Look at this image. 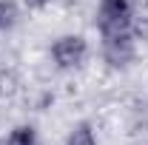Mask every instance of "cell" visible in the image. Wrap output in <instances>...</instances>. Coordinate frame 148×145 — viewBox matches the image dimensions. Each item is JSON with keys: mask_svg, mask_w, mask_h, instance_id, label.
<instances>
[{"mask_svg": "<svg viewBox=\"0 0 148 145\" xmlns=\"http://www.w3.org/2000/svg\"><path fill=\"white\" fill-rule=\"evenodd\" d=\"M6 145H40V137H37V128L23 122V125H14L6 137Z\"/></svg>", "mask_w": 148, "mask_h": 145, "instance_id": "5b68a950", "label": "cell"}, {"mask_svg": "<svg viewBox=\"0 0 148 145\" xmlns=\"http://www.w3.org/2000/svg\"><path fill=\"white\" fill-rule=\"evenodd\" d=\"M49 57L60 71H71L80 68L88 57V40L83 34H60L49 49Z\"/></svg>", "mask_w": 148, "mask_h": 145, "instance_id": "7a4b0ae2", "label": "cell"}, {"mask_svg": "<svg viewBox=\"0 0 148 145\" xmlns=\"http://www.w3.org/2000/svg\"><path fill=\"white\" fill-rule=\"evenodd\" d=\"M94 17L100 37L134 34V0H100Z\"/></svg>", "mask_w": 148, "mask_h": 145, "instance_id": "6da1fadb", "label": "cell"}, {"mask_svg": "<svg viewBox=\"0 0 148 145\" xmlns=\"http://www.w3.org/2000/svg\"><path fill=\"white\" fill-rule=\"evenodd\" d=\"M100 49H103V60L111 68H125L134 60L137 43H134V34H114V37H100Z\"/></svg>", "mask_w": 148, "mask_h": 145, "instance_id": "3957f363", "label": "cell"}, {"mask_svg": "<svg viewBox=\"0 0 148 145\" xmlns=\"http://www.w3.org/2000/svg\"><path fill=\"white\" fill-rule=\"evenodd\" d=\"M20 20V6L14 0H0V34L12 31Z\"/></svg>", "mask_w": 148, "mask_h": 145, "instance_id": "8992f818", "label": "cell"}, {"mask_svg": "<svg viewBox=\"0 0 148 145\" xmlns=\"http://www.w3.org/2000/svg\"><path fill=\"white\" fill-rule=\"evenodd\" d=\"M51 0H23V6L26 9H32V12H40V9H46Z\"/></svg>", "mask_w": 148, "mask_h": 145, "instance_id": "52a82bcc", "label": "cell"}, {"mask_svg": "<svg viewBox=\"0 0 148 145\" xmlns=\"http://www.w3.org/2000/svg\"><path fill=\"white\" fill-rule=\"evenodd\" d=\"M66 145H97V131L91 122H77L66 134Z\"/></svg>", "mask_w": 148, "mask_h": 145, "instance_id": "277c9868", "label": "cell"}]
</instances>
